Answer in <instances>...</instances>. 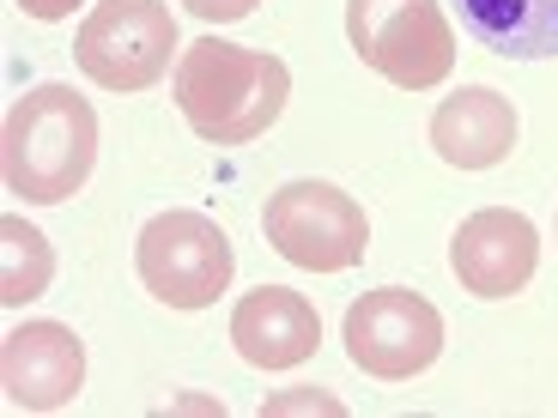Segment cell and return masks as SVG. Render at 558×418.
I'll return each instance as SVG.
<instances>
[{
    "mask_svg": "<svg viewBox=\"0 0 558 418\" xmlns=\"http://www.w3.org/2000/svg\"><path fill=\"white\" fill-rule=\"evenodd\" d=\"M292 67L267 49L201 37L177 56V110L207 146H250L286 115Z\"/></svg>",
    "mask_w": 558,
    "mask_h": 418,
    "instance_id": "6da1fadb",
    "label": "cell"
},
{
    "mask_svg": "<svg viewBox=\"0 0 558 418\" xmlns=\"http://www.w3.org/2000/svg\"><path fill=\"white\" fill-rule=\"evenodd\" d=\"M98 164V110L73 85H37L7 110L0 176L31 207H61L92 182Z\"/></svg>",
    "mask_w": 558,
    "mask_h": 418,
    "instance_id": "7a4b0ae2",
    "label": "cell"
},
{
    "mask_svg": "<svg viewBox=\"0 0 558 418\" xmlns=\"http://www.w3.org/2000/svg\"><path fill=\"white\" fill-rule=\"evenodd\" d=\"M347 37L401 91H432L456 73V30L437 0H347Z\"/></svg>",
    "mask_w": 558,
    "mask_h": 418,
    "instance_id": "3957f363",
    "label": "cell"
},
{
    "mask_svg": "<svg viewBox=\"0 0 558 418\" xmlns=\"http://www.w3.org/2000/svg\"><path fill=\"white\" fill-rule=\"evenodd\" d=\"M73 56L104 91H153L170 73V56H182L177 19L165 0H98L73 37Z\"/></svg>",
    "mask_w": 558,
    "mask_h": 418,
    "instance_id": "277c9868",
    "label": "cell"
},
{
    "mask_svg": "<svg viewBox=\"0 0 558 418\" xmlns=\"http://www.w3.org/2000/svg\"><path fill=\"white\" fill-rule=\"evenodd\" d=\"M134 273L158 304L207 309L231 285L238 255H231V237L219 231V219H207V212H158L134 243Z\"/></svg>",
    "mask_w": 558,
    "mask_h": 418,
    "instance_id": "5b68a950",
    "label": "cell"
},
{
    "mask_svg": "<svg viewBox=\"0 0 558 418\" xmlns=\"http://www.w3.org/2000/svg\"><path fill=\"white\" fill-rule=\"evenodd\" d=\"M262 231L304 273H347L371 249V219L335 182H286V188H274Z\"/></svg>",
    "mask_w": 558,
    "mask_h": 418,
    "instance_id": "8992f818",
    "label": "cell"
},
{
    "mask_svg": "<svg viewBox=\"0 0 558 418\" xmlns=\"http://www.w3.org/2000/svg\"><path fill=\"white\" fill-rule=\"evenodd\" d=\"M444 352V316L432 297L407 292V285H383L364 292L347 309V358L377 382H407L418 370H432Z\"/></svg>",
    "mask_w": 558,
    "mask_h": 418,
    "instance_id": "52a82bcc",
    "label": "cell"
},
{
    "mask_svg": "<svg viewBox=\"0 0 558 418\" xmlns=\"http://www.w3.org/2000/svg\"><path fill=\"white\" fill-rule=\"evenodd\" d=\"M449 267H456L461 292L486 297V304L517 297L529 292L534 267H541V231H534V219H522L510 207H480L456 224Z\"/></svg>",
    "mask_w": 558,
    "mask_h": 418,
    "instance_id": "ba28073f",
    "label": "cell"
},
{
    "mask_svg": "<svg viewBox=\"0 0 558 418\" xmlns=\"http://www.w3.org/2000/svg\"><path fill=\"white\" fill-rule=\"evenodd\" d=\"M0 389L19 413H61L85 389V346L61 321H25L0 340Z\"/></svg>",
    "mask_w": 558,
    "mask_h": 418,
    "instance_id": "9c48e42d",
    "label": "cell"
},
{
    "mask_svg": "<svg viewBox=\"0 0 558 418\" xmlns=\"http://www.w3.org/2000/svg\"><path fill=\"white\" fill-rule=\"evenodd\" d=\"M231 340H238V358L255 370H298L322 346V316L292 285H262V292L238 297Z\"/></svg>",
    "mask_w": 558,
    "mask_h": 418,
    "instance_id": "30bf717a",
    "label": "cell"
},
{
    "mask_svg": "<svg viewBox=\"0 0 558 418\" xmlns=\"http://www.w3.org/2000/svg\"><path fill=\"white\" fill-rule=\"evenodd\" d=\"M432 146L456 170H492L517 152V110L492 85H461L456 98L437 103L432 115Z\"/></svg>",
    "mask_w": 558,
    "mask_h": 418,
    "instance_id": "8fae6325",
    "label": "cell"
},
{
    "mask_svg": "<svg viewBox=\"0 0 558 418\" xmlns=\"http://www.w3.org/2000/svg\"><path fill=\"white\" fill-rule=\"evenodd\" d=\"M461 25L504 61L558 56V0H461Z\"/></svg>",
    "mask_w": 558,
    "mask_h": 418,
    "instance_id": "7c38bea8",
    "label": "cell"
},
{
    "mask_svg": "<svg viewBox=\"0 0 558 418\" xmlns=\"http://www.w3.org/2000/svg\"><path fill=\"white\" fill-rule=\"evenodd\" d=\"M49 279H56V249L43 237L37 224H25L19 212L0 219V304L19 309L31 297L49 292Z\"/></svg>",
    "mask_w": 558,
    "mask_h": 418,
    "instance_id": "4fadbf2b",
    "label": "cell"
},
{
    "mask_svg": "<svg viewBox=\"0 0 558 418\" xmlns=\"http://www.w3.org/2000/svg\"><path fill=\"white\" fill-rule=\"evenodd\" d=\"M195 19H207V25H238V19H250L262 0H182Z\"/></svg>",
    "mask_w": 558,
    "mask_h": 418,
    "instance_id": "5bb4252c",
    "label": "cell"
},
{
    "mask_svg": "<svg viewBox=\"0 0 558 418\" xmlns=\"http://www.w3.org/2000/svg\"><path fill=\"white\" fill-rule=\"evenodd\" d=\"M85 0H19V13H31V19H43V25H61V19H73Z\"/></svg>",
    "mask_w": 558,
    "mask_h": 418,
    "instance_id": "9a60e30c",
    "label": "cell"
}]
</instances>
